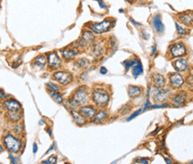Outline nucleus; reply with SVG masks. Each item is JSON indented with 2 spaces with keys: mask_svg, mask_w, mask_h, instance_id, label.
Returning a JSON list of instances; mask_svg holds the SVG:
<instances>
[{
  "mask_svg": "<svg viewBox=\"0 0 193 164\" xmlns=\"http://www.w3.org/2000/svg\"><path fill=\"white\" fill-rule=\"evenodd\" d=\"M97 1L99 3V5H100L101 8H103V9H106V8H107V5H106V4H105L103 1H101V0H97Z\"/></svg>",
  "mask_w": 193,
  "mask_h": 164,
  "instance_id": "e433bc0d",
  "label": "nucleus"
},
{
  "mask_svg": "<svg viewBox=\"0 0 193 164\" xmlns=\"http://www.w3.org/2000/svg\"><path fill=\"white\" fill-rule=\"evenodd\" d=\"M6 117L7 119L11 122H18L21 119V112H12V111H7Z\"/></svg>",
  "mask_w": 193,
  "mask_h": 164,
  "instance_id": "dca6fc26",
  "label": "nucleus"
},
{
  "mask_svg": "<svg viewBox=\"0 0 193 164\" xmlns=\"http://www.w3.org/2000/svg\"><path fill=\"white\" fill-rule=\"evenodd\" d=\"M100 73L101 74H107V68L106 67H101L100 68Z\"/></svg>",
  "mask_w": 193,
  "mask_h": 164,
  "instance_id": "4c0bfd02",
  "label": "nucleus"
},
{
  "mask_svg": "<svg viewBox=\"0 0 193 164\" xmlns=\"http://www.w3.org/2000/svg\"><path fill=\"white\" fill-rule=\"evenodd\" d=\"M46 86L48 87V89H50V90H53V91H56V92H59L60 91V86L55 84L54 82H48L46 84Z\"/></svg>",
  "mask_w": 193,
  "mask_h": 164,
  "instance_id": "a878e982",
  "label": "nucleus"
},
{
  "mask_svg": "<svg viewBox=\"0 0 193 164\" xmlns=\"http://www.w3.org/2000/svg\"><path fill=\"white\" fill-rule=\"evenodd\" d=\"M185 100H186V95L184 93H179L172 98L173 103L178 106L183 104L185 103Z\"/></svg>",
  "mask_w": 193,
  "mask_h": 164,
  "instance_id": "aec40b11",
  "label": "nucleus"
},
{
  "mask_svg": "<svg viewBox=\"0 0 193 164\" xmlns=\"http://www.w3.org/2000/svg\"><path fill=\"white\" fill-rule=\"evenodd\" d=\"M156 46L155 45V46H154V48H153V51H152V56H153V54H155V52H156Z\"/></svg>",
  "mask_w": 193,
  "mask_h": 164,
  "instance_id": "a19ab883",
  "label": "nucleus"
},
{
  "mask_svg": "<svg viewBox=\"0 0 193 164\" xmlns=\"http://www.w3.org/2000/svg\"><path fill=\"white\" fill-rule=\"evenodd\" d=\"M89 65V62L86 59H80L76 62V66H78L79 68H86Z\"/></svg>",
  "mask_w": 193,
  "mask_h": 164,
  "instance_id": "bb28decb",
  "label": "nucleus"
},
{
  "mask_svg": "<svg viewBox=\"0 0 193 164\" xmlns=\"http://www.w3.org/2000/svg\"><path fill=\"white\" fill-rule=\"evenodd\" d=\"M10 160H11V161H12L13 164H20V159L16 156L10 155Z\"/></svg>",
  "mask_w": 193,
  "mask_h": 164,
  "instance_id": "c756f323",
  "label": "nucleus"
},
{
  "mask_svg": "<svg viewBox=\"0 0 193 164\" xmlns=\"http://www.w3.org/2000/svg\"><path fill=\"white\" fill-rule=\"evenodd\" d=\"M170 93V90L169 89H165V90H162V89H156L153 94V98L156 102H163L165 101L168 95Z\"/></svg>",
  "mask_w": 193,
  "mask_h": 164,
  "instance_id": "ddd939ff",
  "label": "nucleus"
},
{
  "mask_svg": "<svg viewBox=\"0 0 193 164\" xmlns=\"http://www.w3.org/2000/svg\"><path fill=\"white\" fill-rule=\"evenodd\" d=\"M143 73V68H142V64L140 62L137 61V62L135 63V65L132 67V74L133 76L136 78L140 76V74Z\"/></svg>",
  "mask_w": 193,
  "mask_h": 164,
  "instance_id": "b1692460",
  "label": "nucleus"
},
{
  "mask_svg": "<svg viewBox=\"0 0 193 164\" xmlns=\"http://www.w3.org/2000/svg\"><path fill=\"white\" fill-rule=\"evenodd\" d=\"M141 111H142V110H138V111H136L134 113H132V114H131V116H130V117L127 119V121H131L132 119H134L135 117H137V116H138V115H139V114L141 113Z\"/></svg>",
  "mask_w": 193,
  "mask_h": 164,
  "instance_id": "7c9ffc66",
  "label": "nucleus"
},
{
  "mask_svg": "<svg viewBox=\"0 0 193 164\" xmlns=\"http://www.w3.org/2000/svg\"><path fill=\"white\" fill-rule=\"evenodd\" d=\"M170 54L173 57H181L186 54V47L183 44L176 43L172 47L170 50Z\"/></svg>",
  "mask_w": 193,
  "mask_h": 164,
  "instance_id": "0eeeda50",
  "label": "nucleus"
},
{
  "mask_svg": "<svg viewBox=\"0 0 193 164\" xmlns=\"http://www.w3.org/2000/svg\"><path fill=\"white\" fill-rule=\"evenodd\" d=\"M165 163L166 164H173V161H171V159H169V158H165Z\"/></svg>",
  "mask_w": 193,
  "mask_h": 164,
  "instance_id": "ea45409f",
  "label": "nucleus"
},
{
  "mask_svg": "<svg viewBox=\"0 0 193 164\" xmlns=\"http://www.w3.org/2000/svg\"><path fill=\"white\" fill-rule=\"evenodd\" d=\"M184 80L183 76L179 73H174L170 76V84L174 89H179L183 85Z\"/></svg>",
  "mask_w": 193,
  "mask_h": 164,
  "instance_id": "9b49d317",
  "label": "nucleus"
},
{
  "mask_svg": "<svg viewBox=\"0 0 193 164\" xmlns=\"http://www.w3.org/2000/svg\"><path fill=\"white\" fill-rule=\"evenodd\" d=\"M41 164H56V157L55 155H52L48 160L43 161Z\"/></svg>",
  "mask_w": 193,
  "mask_h": 164,
  "instance_id": "cd10ccee",
  "label": "nucleus"
},
{
  "mask_svg": "<svg viewBox=\"0 0 193 164\" xmlns=\"http://www.w3.org/2000/svg\"><path fill=\"white\" fill-rule=\"evenodd\" d=\"M47 63H48V57L45 54H39V56H38L33 60V64L41 69L46 67Z\"/></svg>",
  "mask_w": 193,
  "mask_h": 164,
  "instance_id": "2eb2a0df",
  "label": "nucleus"
},
{
  "mask_svg": "<svg viewBox=\"0 0 193 164\" xmlns=\"http://www.w3.org/2000/svg\"><path fill=\"white\" fill-rule=\"evenodd\" d=\"M110 95L104 89H95L92 92V101L98 107H105L108 104Z\"/></svg>",
  "mask_w": 193,
  "mask_h": 164,
  "instance_id": "f03ea898",
  "label": "nucleus"
},
{
  "mask_svg": "<svg viewBox=\"0 0 193 164\" xmlns=\"http://www.w3.org/2000/svg\"><path fill=\"white\" fill-rule=\"evenodd\" d=\"M61 54H62V56L64 60H72L73 59L77 54H78V52L73 50V49H62L61 50Z\"/></svg>",
  "mask_w": 193,
  "mask_h": 164,
  "instance_id": "6ab92c4d",
  "label": "nucleus"
},
{
  "mask_svg": "<svg viewBox=\"0 0 193 164\" xmlns=\"http://www.w3.org/2000/svg\"><path fill=\"white\" fill-rule=\"evenodd\" d=\"M52 78L54 80L58 82L60 85H69L73 80V75L65 71H56L53 73Z\"/></svg>",
  "mask_w": 193,
  "mask_h": 164,
  "instance_id": "20e7f679",
  "label": "nucleus"
},
{
  "mask_svg": "<svg viewBox=\"0 0 193 164\" xmlns=\"http://www.w3.org/2000/svg\"><path fill=\"white\" fill-rule=\"evenodd\" d=\"M48 93L49 94V95L51 96L52 99L56 103V104H63L64 103V98L62 96V95L59 93V92H56V91H53V90H50V89H48Z\"/></svg>",
  "mask_w": 193,
  "mask_h": 164,
  "instance_id": "412c9836",
  "label": "nucleus"
},
{
  "mask_svg": "<svg viewBox=\"0 0 193 164\" xmlns=\"http://www.w3.org/2000/svg\"><path fill=\"white\" fill-rule=\"evenodd\" d=\"M174 66L178 71H184L188 67V62L185 59H178L174 62Z\"/></svg>",
  "mask_w": 193,
  "mask_h": 164,
  "instance_id": "f3484780",
  "label": "nucleus"
},
{
  "mask_svg": "<svg viewBox=\"0 0 193 164\" xmlns=\"http://www.w3.org/2000/svg\"><path fill=\"white\" fill-rule=\"evenodd\" d=\"M48 64L49 69L55 70L62 66L63 62L58 56L57 54L55 52H51L48 54Z\"/></svg>",
  "mask_w": 193,
  "mask_h": 164,
  "instance_id": "423d86ee",
  "label": "nucleus"
},
{
  "mask_svg": "<svg viewBox=\"0 0 193 164\" xmlns=\"http://www.w3.org/2000/svg\"><path fill=\"white\" fill-rule=\"evenodd\" d=\"M14 130H15V133H21V131H22V126H21V124H16V125L15 126Z\"/></svg>",
  "mask_w": 193,
  "mask_h": 164,
  "instance_id": "2f4dec72",
  "label": "nucleus"
},
{
  "mask_svg": "<svg viewBox=\"0 0 193 164\" xmlns=\"http://www.w3.org/2000/svg\"><path fill=\"white\" fill-rule=\"evenodd\" d=\"M136 161H138L141 164H149V161L147 160H144V159H137L136 160Z\"/></svg>",
  "mask_w": 193,
  "mask_h": 164,
  "instance_id": "c9c22d12",
  "label": "nucleus"
},
{
  "mask_svg": "<svg viewBox=\"0 0 193 164\" xmlns=\"http://www.w3.org/2000/svg\"><path fill=\"white\" fill-rule=\"evenodd\" d=\"M128 94L131 98L138 97L141 94V89L137 86H130L128 89Z\"/></svg>",
  "mask_w": 193,
  "mask_h": 164,
  "instance_id": "4be33fe9",
  "label": "nucleus"
},
{
  "mask_svg": "<svg viewBox=\"0 0 193 164\" xmlns=\"http://www.w3.org/2000/svg\"><path fill=\"white\" fill-rule=\"evenodd\" d=\"M168 107L167 104H154V105H151L149 107V109H156V108H166Z\"/></svg>",
  "mask_w": 193,
  "mask_h": 164,
  "instance_id": "473e14b6",
  "label": "nucleus"
},
{
  "mask_svg": "<svg viewBox=\"0 0 193 164\" xmlns=\"http://www.w3.org/2000/svg\"><path fill=\"white\" fill-rule=\"evenodd\" d=\"M4 106L7 111L12 112H21V104L16 101L15 99L9 98L4 102Z\"/></svg>",
  "mask_w": 193,
  "mask_h": 164,
  "instance_id": "9d476101",
  "label": "nucleus"
},
{
  "mask_svg": "<svg viewBox=\"0 0 193 164\" xmlns=\"http://www.w3.org/2000/svg\"><path fill=\"white\" fill-rule=\"evenodd\" d=\"M151 106V104H150V101L147 99V102H146V104H145V106H144V108H143V112H145V111H147V109H149V107Z\"/></svg>",
  "mask_w": 193,
  "mask_h": 164,
  "instance_id": "72a5a7b5",
  "label": "nucleus"
},
{
  "mask_svg": "<svg viewBox=\"0 0 193 164\" xmlns=\"http://www.w3.org/2000/svg\"><path fill=\"white\" fill-rule=\"evenodd\" d=\"M107 117H108V113L106 110H100L96 113L95 117L93 118V121L95 123H102L106 121Z\"/></svg>",
  "mask_w": 193,
  "mask_h": 164,
  "instance_id": "a211bd4d",
  "label": "nucleus"
},
{
  "mask_svg": "<svg viewBox=\"0 0 193 164\" xmlns=\"http://www.w3.org/2000/svg\"><path fill=\"white\" fill-rule=\"evenodd\" d=\"M152 23H153V26H154L155 30L157 31V33L162 34L163 32L165 31V26H164L163 23H162V21H161V19H160V16H159V15L154 16V18H153V20H152Z\"/></svg>",
  "mask_w": 193,
  "mask_h": 164,
  "instance_id": "4468645a",
  "label": "nucleus"
},
{
  "mask_svg": "<svg viewBox=\"0 0 193 164\" xmlns=\"http://www.w3.org/2000/svg\"><path fill=\"white\" fill-rule=\"evenodd\" d=\"M2 105H3V104H2L1 100H0V108H1V107H2Z\"/></svg>",
  "mask_w": 193,
  "mask_h": 164,
  "instance_id": "37998d69",
  "label": "nucleus"
},
{
  "mask_svg": "<svg viewBox=\"0 0 193 164\" xmlns=\"http://www.w3.org/2000/svg\"><path fill=\"white\" fill-rule=\"evenodd\" d=\"M192 16H193V15H192Z\"/></svg>",
  "mask_w": 193,
  "mask_h": 164,
  "instance_id": "49530a36",
  "label": "nucleus"
},
{
  "mask_svg": "<svg viewBox=\"0 0 193 164\" xmlns=\"http://www.w3.org/2000/svg\"><path fill=\"white\" fill-rule=\"evenodd\" d=\"M37 152H38V145H37V144H34L33 145V152L34 154H36Z\"/></svg>",
  "mask_w": 193,
  "mask_h": 164,
  "instance_id": "58836bf2",
  "label": "nucleus"
},
{
  "mask_svg": "<svg viewBox=\"0 0 193 164\" xmlns=\"http://www.w3.org/2000/svg\"><path fill=\"white\" fill-rule=\"evenodd\" d=\"M180 19H181V23H184L185 25L190 26V25H191V24L193 23V16L190 15V14H183V15L180 17Z\"/></svg>",
  "mask_w": 193,
  "mask_h": 164,
  "instance_id": "393cba45",
  "label": "nucleus"
},
{
  "mask_svg": "<svg viewBox=\"0 0 193 164\" xmlns=\"http://www.w3.org/2000/svg\"><path fill=\"white\" fill-rule=\"evenodd\" d=\"M126 1H128V2H132L133 0H126Z\"/></svg>",
  "mask_w": 193,
  "mask_h": 164,
  "instance_id": "c03bdc74",
  "label": "nucleus"
},
{
  "mask_svg": "<svg viewBox=\"0 0 193 164\" xmlns=\"http://www.w3.org/2000/svg\"><path fill=\"white\" fill-rule=\"evenodd\" d=\"M3 151H4V148H3L1 145H0V154H1V152H2Z\"/></svg>",
  "mask_w": 193,
  "mask_h": 164,
  "instance_id": "79ce46f5",
  "label": "nucleus"
},
{
  "mask_svg": "<svg viewBox=\"0 0 193 164\" xmlns=\"http://www.w3.org/2000/svg\"><path fill=\"white\" fill-rule=\"evenodd\" d=\"M3 142H4L5 147L10 152H13V154H17V152H19L22 148L21 141L18 137L11 135V134L6 135L4 137Z\"/></svg>",
  "mask_w": 193,
  "mask_h": 164,
  "instance_id": "7ed1b4c3",
  "label": "nucleus"
},
{
  "mask_svg": "<svg viewBox=\"0 0 193 164\" xmlns=\"http://www.w3.org/2000/svg\"><path fill=\"white\" fill-rule=\"evenodd\" d=\"M152 80L154 82V84L157 86V87H162L165 85V80L164 78V76L161 74H155L152 77Z\"/></svg>",
  "mask_w": 193,
  "mask_h": 164,
  "instance_id": "5701e85b",
  "label": "nucleus"
},
{
  "mask_svg": "<svg viewBox=\"0 0 193 164\" xmlns=\"http://www.w3.org/2000/svg\"><path fill=\"white\" fill-rule=\"evenodd\" d=\"M89 27L90 30H91L92 32H94V33L102 34V33H105V32H107L110 30V28L112 27V23L108 20H105L103 21H101V23H92Z\"/></svg>",
  "mask_w": 193,
  "mask_h": 164,
  "instance_id": "39448f33",
  "label": "nucleus"
},
{
  "mask_svg": "<svg viewBox=\"0 0 193 164\" xmlns=\"http://www.w3.org/2000/svg\"><path fill=\"white\" fill-rule=\"evenodd\" d=\"M6 98H7V95L5 94L3 90L0 89V100H4V99H6Z\"/></svg>",
  "mask_w": 193,
  "mask_h": 164,
  "instance_id": "f704fd0d",
  "label": "nucleus"
},
{
  "mask_svg": "<svg viewBox=\"0 0 193 164\" xmlns=\"http://www.w3.org/2000/svg\"><path fill=\"white\" fill-rule=\"evenodd\" d=\"M176 25V29H177V32L180 35H186L187 34V30L185 29H183V27H181L178 23H175Z\"/></svg>",
  "mask_w": 193,
  "mask_h": 164,
  "instance_id": "c85d7f7f",
  "label": "nucleus"
},
{
  "mask_svg": "<svg viewBox=\"0 0 193 164\" xmlns=\"http://www.w3.org/2000/svg\"><path fill=\"white\" fill-rule=\"evenodd\" d=\"M94 41H95L94 34L92 33V31H89V30L84 31L83 34H82V38L79 40L81 47H89V46H90Z\"/></svg>",
  "mask_w": 193,
  "mask_h": 164,
  "instance_id": "1a4fd4ad",
  "label": "nucleus"
},
{
  "mask_svg": "<svg viewBox=\"0 0 193 164\" xmlns=\"http://www.w3.org/2000/svg\"><path fill=\"white\" fill-rule=\"evenodd\" d=\"M80 113L87 119H93L98 112L97 109L92 105H82L80 107Z\"/></svg>",
  "mask_w": 193,
  "mask_h": 164,
  "instance_id": "6e6552de",
  "label": "nucleus"
},
{
  "mask_svg": "<svg viewBox=\"0 0 193 164\" xmlns=\"http://www.w3.org/2000/svg\"><path fill=\"white\" fill-rule=\"evenodd\" d=\"M89 98V90L88 87L82 86L78 87V89L73 93L72 98L68 100V104L72 106V110H74V108L84 104Z\"/></svg>",
  "mask_w": 193,
  "mask_h": 164,
  "instance_id": "f257e3e1",
  "label": "nucleus"
},
{
  "mask_svg": "<svg viewBox=\"0 0 193 164\" xmlns=\"http://www.w3.org/2000/svg\"><path fill=\"white\" fill-rule=\"evenodd\" d=\"M189 164H193V161H191L190 163H189Z\"/></svg>",
  "mask_w": 193,
  "mask_h": 164,
  "instance_id": "a18cd8bd",
  "label": "nucleus"
},
{
  "mask_svg": "<svg viewBox=\"0 0 193 164\" xmlns=\"http://www.w3.org/2000/svg\"><path fill=\"white\" fill-rule=\"evenodd\" d=\"M71 115L73 117V121L78 126H83L87 123V119L79 112L76 110H71Z\"/></svg>",
  "mask_w": 193,
  "mask_h": 164,
  "instance_id": "f8f14e48",
  "label": "nucleus"
}]
</instances>
